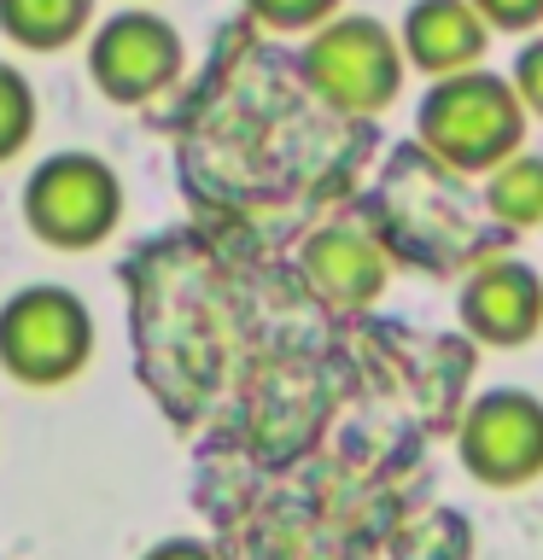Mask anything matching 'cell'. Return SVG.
<instances>
[{"label":"cell","mask_w":543,"mask_h":560,"mask_svg":"<svg viewBox=\"0 0 543 560\" xmlns=\"http://www.w3.org/2000/svg\"><path fill=\"white\" fill-rule=\"evenodd\" d=\"M520 122H525V105L502 77L462 70V77L432 82L415 129H420V152L438 158L444 170H497L502 158L520 152Z\"/></svg>","instance_id":"cell-1"},{"label":"cell","mask_w":543,"mask_h":560,"mask_svg":"<svg viewBox=\"0 0 543 560\" xmlns=\"http://www.w3.org/2000/svg\"><path fill=\"white\" fill-rule=\"evenodd\" d=\"M88 362H94V310L82 292L35 280L0 304V368L18 385L53 392L77 380Z\"/></svg>","instance_id":"cell-2"},{"label":"cell","mask_w":543,"mask_h":560,"mask_svg":"<svg viewBox=\"0 0 543 560\" xmlns=\"http://www.w3.org/2000/svg\"><path fill=\"white\" fill-rule=\"evenodd\" d=\"M298 77L327 112L374 117L397 100L403 47L397 35L368 12H339L322 30H310V47L298 52Z\"/></svg>","instance_id":"cell-3"},{"label":"cell","mask_w":543,"mask_h":560,"mask_svg":"<svg viewBox=\"0 0 543 560\" xmlns=\"http://www.w3.org/2000/svg\"><path fill=\"white\" fill-rule=\"evenodd\" d=\"M123 222V182L100 152L59 147L24 182V228L53 252H94Z\"/></svg>","instance_id":"cell-4"},{"label":"cell","mask_w":543,"mask_h":560,"mask_svg":"<svg viewBox=\"0 0 543 560\" xmlns=\"http://www.w3.org/2000/svg\"><path fill=\"white\" fill-rule=\"evenodd\" d=\"M187 70V42L164 12L123 7L88 30V77L112 105L164 100Z\"/></svg>","instance_id":"cell-5"},{"label":"cell","mask_w":543,"mask_h":560,"mask_svg":"<svg viewBox=\"0 0 543 560\" xmlns=\"http://www.w3.org/2000/svg\"><path fill=\"white\" fill-rule=\"evenodd\" d=\"M380 222L415 262H450L467 252V210L455 192V170L427 152H397L380 182Z\"/></svg>","instance_id":"cell-6"},{"label":"cell","mask_w":543,"mask_h":560,"mask_svg":"<svg viewBox=\"0 0 543 560\" xmlns=\"http://www.w3.org/2000/svg\"><path fill=\"white\" fill-rule=\"evenodd\" d=\"M462 462L490 485H520L543 467V409L525 392H497L462 420Z\"/></svg>","instance_id":"cell-7"},{"label":"cell","mask_w":543,"mask_h":560,"mask_svg":"<svg viewBox=\"0 0 543 560\" xmlns=\"http://www.w3.org/2000/svg\"><path fill=\"white\" fill-rule=\"evenodd\" d=\"M298 280L327 310H362L385 287V245L368 228L327 222L298 245Z\"/></svg>","instance_id":"cell-8"},{"label":"cell","mask_w":543,"mask_h":560,"mask_svg":"<svg viewBox=\"0 0 543 560\" xmlns=\"http://www.w3.org/2000/svg\"><path fill=\"white\" fill-rule=\"evenodd\" d=\"M397 47L427 77H462L485 52V18L467 0H415L409 18H403Z\"/></svg>","instance_id":"cell-9"},{"label":"cell","mask_w":543,"mask_h":560,"mask_svg":"<svg viewBox=\"0 0 543 560\" xmlns=\"http://www.w3.org/2000/svg\"><path fill=\"white\" fill-rule=\"evenodd\" d=\"M538 315H543V287L525 262H485L462 292V322L497 345H520L538 327Z\"/></svg>","instance_id":"cell-10"},{"label":"cell","mask_w":543,"mask_h":560,"mask_svg":"<svg viewBox=\"0 0 543 560\" xmlns=\"http://www.w3.org/2000/svg\"><path fill=\"white\" fill-rule=\"evenodd\" d=\"M94 7L100 0H0V35L24 52H59L94 30Z\"/></svg>","instance_id":"cell-11"},{"label":"cell","mask_w":543,"mask_h":560,"mask_svg":"<svg viewBox=\"0 0 543 560\" xmlns=\"http://www.w3.org/2000/svg\"><path fill=\"white\" fill-rule=\"evenodd\" d=\"M485 205H490V217L508 222V228L543 222V158H532V152L502 158L485 182Z\"/></svg>","instance_id":"cell-12"},{"label":"cell","mask_w":543,"mask_h":560,"mask_svg":"<svg viewBox=\"0 0 543 560\" xmlns=\"http://www.w3.org/2000/svg\"><path fill=\"white\" fill-rule=\"evenodd\" d=\"M392 555H397V560H462V555H467V525L455 520V514H444V508L415 514V520L397 525Z\"/></svg>","instance_id":"cell-13"},{"label":"cell","mask_w":543,"mask_h":560,"mask_svg":"<svg viewBox=\"0 0 543 560\" xmlns=\"http://www.w3.org/2000/svg\"><path fill=\"white\" fill-rule=\"evenodd\" d=\"M35 88H30V77L18 65H7L0 59V164L7 158H18L35 140Z\"/></svg>","instance_id":"cell-14"},{"label":"cell","mask_w":543,"mask_h":560,"mask_svg":"<svg viewBox=\"0 0 543 560\" xmlns=\"http://www.w3.org/2000/svg\"><path fill=\"white\" fill-rule=\"evenodd\" d=\"M245 12H252L263 30L298 35V30H322L327 18H339V0H245Z\"/></svg>","instance_id":"cell-15"},{"label":"cell","mask_w":543,"mask_h":560,"mask_svg":"<svg viewBox=\"0 0 543 560\" xmlns=\"http://www.w3.org/2000/svg\"><path fill=\"white\" fill-rule=\"evenodd\" d=\"M485 18V30H532L543 18V0H467Z\"/></svg>","instance_id":"cell-16"},{"label":"cell","mask_w":543,"mask_h":560,"mask_svg":"<svg viewBox=\"0 0 543 560\" xmlns=\"http://www.w3.org/2000/svg\"><path fill=\"white\" fill-rule=\"evenodd\" d=\"M508 88H515V100H520V105L543 112V35L520 47V59H515V82H508Z\"/></svg>","instance_id":"cell-17"},{"label":"cell","mask_w":543,"mask_h":560,"mask_svg":"<svg viewBox=\"0 0 543 560\" xmlns=\"http://www.w3.org/2000/svg\"><path fill=\"white\" fill-rule=\"evenodd\" d=\"M140 560H222V555H217V542H205V537H164Z\"/></svg>","instance_id":"cell-18"}]
</instances>
